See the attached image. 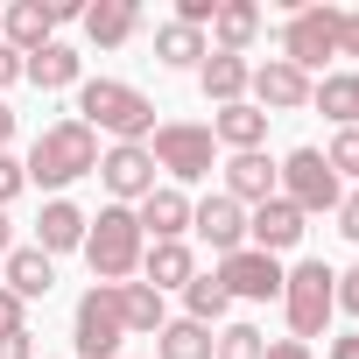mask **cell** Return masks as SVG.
<instances>
[{"label": "cell", "instance_id": "6da1fadb", "mask_svg": "<svg viewBox=\"0 0 359 359\" xmlns=\"http://www.w3.org/2000/svg\"><path fill=\"white\" fill-rule=\"evenodd\" d=\"M22 169H29V184H43V191H64V184H78V176H92V169H99V134H92L85 120L43 127Z\"/></svg>", "mask_w": 359, "mask_h": 359}, {"label": "cell", "instance_id": "7a4b0ae2", "mask_svg": "<svg viewBox=\"0 0 359 359\" xmlns=\"http://www.w3.org/2000/svg\"><path fill=\"white\" fill-rule=\"evenodd\" d=\"M141 240H148V233H141V219H134L127 205H106V212L85 226V261H92V275L120 289V282L141 268Z\"/></svg>", "mask_w": 359, "mask_h": 359}, {"label": "cell", "instance_id": "3957f363", "mask_svg": "<svg viewBox=\"0 0 359 359\" xmlns=\"http://www.w3.org/2000/svg\"><path fill=\"white\" fill-rule=\"evenodd\" d=\"M78 113H85V127L99 134H120V141H141V134H155V106L134 92V85H120V78H92L85 92H78Z\"/></svg>", "mask_w": 359, "mask_h": 359}, {"label": "cell", "instance_id": "277c9868", "mask_svg": "<svg viewBox=\"0 0 359 359\" xmlns=\"http://www.w3.org/2000/svg\"><path fill=\"white\" fill-rule=\"evenodd\" d=\"M120 338H127V317H120V289L113 282H92L78 296V317H71V345L78 359H120Z\"/></svg>", "mask_w": 359, "mask_h": 359}, {"label": "cell", "instance_id": "5b68a950", "mask_svg": "<svg viewBox=\"0 0 359 359\" xmlns=\"http://www.w3.org/2000/svg\"><path fill=\"white\" fill-rule=\"evenodd\" d=\"M282 303H289V331L296 338H317L331 324V310H338V275L324 261H303V268L282 275Z\"/></svg>", "mask_w": 359, "mask_h": 359}, {"label": "cell", "instance_id": "8992f818", "mask_svg": "<svg viewBox=\"0 0 359 359\" xmlns=\"http://www.w3.org/2000/svg\"><path fill=\"white\" fill-rule=\"evenodd\" d=\"M148 155H155V169H169V176H176V184H205L219 141H212V127L162 120V127H155V141H148Z\"/></svg>", "mask_w": 359, "mask_h": 359}, {"label": "cell", "instance_id": "52a82bcc", "mask_svg": "<svg viewBox=\"0 0 359 359\" xmlns=\"http://www.w3.org/2000/svg\"><path fill=\"white\" fill-rule=\"evenodd\" d=\"M338 22H345V8H296L289 36H282V64H296L303 78L324 71V57H338Z\"/></svg>", "mask_w": 359, "mask_h": 359}, {"label": "cell", "instance_id": "ba28073f", "mask_svg": "<svg viewBox=\"0 0 359 359\" xmlns=\"http://www.w3.org/2000/svg\"><path fill=\"white\" fill-rule=\"evenodd\" d=\"M275 176H282V198H289L303 219H310V212H338V205H345L338 176H331V162H324L317 148H296V155H289Z\"/></svg>", "mask_w": 359, "mask_h": 359}, {"label": "cell", "instance_id": "9c48e42d", "mask_svg": "<svg viewBox=\"0 0 359 359\" xmlns=\"http://www.w3.org/2000/svg\"><path fill=\"white\" fill-rule=\"evenodd\" d=\"M219 289L226 296H247V303H268V296H282V261L261 254V247H240V254L219 261Z\"/></svg>", "mask_w": 359, "mask_h": 359}, {"label": "cell", "instance_id": "30bf717a", "mask_svg": "<svg viewBox=\"0 0 359 359\" xmlns=\"http://www.w3.org/2000/svg\"><path fill=\"white\" fill-rule=\"evenodd\" d=\"M99 176H106L113 198H148V191H155V155H148L141 141H120V148L99 162Z\"/></svg>", "mask_w": 359, "mask_h": 359}, {"label": "cell", "instance_id": "8fae6325", "mask_svg": "<svg viewBox=\"0 0 359 359\" xmlns=\"http://www.w3.org/2000/svg\"><path fill=\"white\" fill-rule=\"evenodd\" d=\"M247 85H254L261 113H296V106H310V78H303L296 64H282V57H275V64H261Z\"/></svg>", "mask_w": 359, "mask_h": 359}, {"label": "cell", "instance_id": "7c38bea8", "mask_svg": "<svg viewBox=\"0 0 359 359\" xmlns=\"http://www.w3.org/2000/svg\"><path fill=\"white\" fill-rule=\"evenodd\" d=\"M247 233H254V247H261V254H282V247H296V240H303V212H296V205L275 191L268 205H254Z\"/></svg>", "mask_w": 359, "mask_h": 359}, {"label": "cell", "instance_id": "4fadbf2b", "mask_svg": "<svg viewBox=\"0 0 359 359\" xmlns=\"http://www.w3.org/2000/svg\"><path fill=\"white\" fill-rule=\"evenodd\" d=\"M191 226L219 247V254H240V240H247V212L219 191V198H205V205H191Z\"/></svg>", "mask_w": 359, "mask_h": 359}, {"label": "cell", "instance_id": "5bb4252c", "mask_svg": "<svg viewBox=\"0 0 359 359\" xmlns=\"http://www.w3.org/2000/svg\"><path fill=\"white\" fill-rule=\"evenodd\" d=\"M275 184H282V176H275V162H268L261 148L226 162V198H233V205H268V198H275Z\"/></svg>", "mask_w": 359, "mask_h": 359}, {"label": "cell", "instance_id": "9a60e30c", "mask_svg": "<svg viewBox=\"0 0 359 359\" xmlns=\"http://www.w3.org/2000/svg\"><path fill=\"white\" fill-rule=\"evenodd\" d=\"M141 233H155V240H184V226H191V198L184 191H169V184H155L148 198H141Z\"/></svg>", "mask_w": 359, "mask_h": 359}, {"label": "cell", "instance_id": "2e32d148", "mask_svg": "<svg viewBox=\"0 0 359 359\" xmlns=\"http://www.w3.org/2000/svg\"><path fill=\"white\" fill-rule=\"evenodd\" d=\"M212 141H226L233 155H254V148L268 141V113H261V106H247V99H240V106H219Z\"/></svg>", "mask_w": 359, "mask_h": 359}, {"label": "cell", "instance_id": "e0dca14e", "mask_svg": "<svg viewBox=\"0 0 359 359\" xmlns=\"http://www.w3.org/2000/svg\"><path fill=\"white\" fill-rule=\"evenodd\" d=\"M85 212L71 205V198H50L43 205V219H36V240H43V254H71V247H85Z\"/></svg>", "mask_w": 359, "mask_h": 359}, {"label": "cell", "instance_id": "ac0fdd59", "mask_svg": "<svg viewBox=\"0 0 359 359\" xmlns=\"http://www.w3.org/2000/svg\"><path fill=\"white\" fill-rule=\"evenodd\" d=\"M8 289H15L22 303L50 296V289H57V261H50L43 247H8Z\"/></svg>", "mask_w": 359, "mask_h": 359}, {"label": "cell", "instance_id": "d6986e66", "mask_svg": "<svg viewBox=\"0 0 359 359\" xmlns=\"http://www.w3.org/2000/svg\"><path fill=\"white\" fill-rule=\"evenodd\" d=\"M50 29H57L50 0H15V8H8V50H15V57H36V50L50 43Z\"/></svg>", "mask_w": 359, "mask_h": 359}, {"label": "cell", "instance_id": "ffe728a7", "mask_svg": "<svg viewBox=\"0 0 359 359\" xmlns=\"http://www.w3.org/2000/svg\"><path fill=\"white\" fill-rule=\"evenodd\" d=\"M141 268H148V289H191V275H198V261H191L184 240H155L141 254Z\"/></svg>", "mask_w": 359, "mask_h": 359}, {"label": "cell", "instance_id": "44dd1931", "mask_svg": "<svg viewBox=\"0 0 359 359\" xmlns=\"http://www.w3.org/2000/svg\"><path fill=\"white\" fill-rule=\"evenodd\" d=\"M212 36H219V57H240V50L261 36V8H254V0H219Z\"/></svg>", "mask_w": 359, "mask_h": 359}, {"label": "cell", "instance_id": "7402d4cb", "mask_svg": "<svg viewBox=\"0 0 359 359\" xmlns=\"http://www.w3.org/2000/svg\"><path fill=\"white\" fill-rule=\"evenodd\" d=\"M78 64H85V57H78L71 43H43L36 57H22V78H36L43 92H64V85H78Z\"/></svg>", "mask_w": 359, "mask_h": 359}, {"label": "cell", "instance_id": "603a6c76", "mask_svg": "<svg viewBox=\"0 0 359 359\" xmlns=\"http://www.w3.org/2000/svg\"><path fill=\"white\" fill-rule=\"evenodd\" d=\"M134 0H99V8H85V36L99 43V50H120L127 36H134Z\"/></svg>", "mask_w": 359, "mask_h": 359}, {"label": "cell", "instance_id": "cb8c5ba5", "mask_svg": "<svg viewBox=\"0 0 359 359\" xmlns=\"http://www.w3.org/2000/svg\"><path fill=\"white\" fill-rule=\"evenodd\" d=\"M155 359H212V331L191 324V317H176L155 331Z\"/></svg>", "mask_w": 359, "mask_h": 359}, {"label": "cell", "instance_id": "d4e9b609", "mask_svg": "<svg viewBox=\"0 0 359 359\" xmlns=\"http://www.w3.org/2000/svg\"><path fill=\"white\" fill-rule=\"evenodd\" d=\"M247 57H205V99H219V106H240V92H247Z\"/></svg>", "mask_w": 359, "mask_h": 359}, {"label": "cell", "instance_id": "484cf974", "mask_svg": "<svg viewBox=\"0 0 359 359\" xmlns=\"http://www.w3.org/2000/svg\"><path fill=\"white\" fill-rule=\"evenodd\" d=\"M120 317H127V331H162V324H169L162 289H148V282H120Z\"/></svg>", "mask_w": 359, "mask_h": 359}, {"label": "cell", "instance_id": "4316f807", "mask_svg": "<svg viewBox=\"0 0 359 359\" xmlns=\"http://www.w3.org/2000/svg\"><path fill=\"white\" fill-rule=\"evenodd\" d=\"M155 57L184 71V64H205L212 50H205V29H184V22H162V29H155Z\"/></svg>", "mask_w": 359, "mask_h": 359}, {"label": "cell", "instance_id": "83f0119b", "mask_svg": "<svg viewBox=\"0 0 359 359\" xmlns=\"http://www.w3.org/2000/svg\"><path fill=\"white\" fill-rule=\"evenodd\" d=\"M310 106H317L324 120H338V127H359V85H352V78H324V85H310Z\"/></svg>", "mask_w": 359, "mask_h": 359}, {"label": "cell", "instance_id": "f1b7e54d", "mask_svg": "<svg viewBox=\"0 0 359 359\" xmlns=\"http://www.w3.org/2000/svg\"><path fill=\"white\" fill-rule=\"evenodd\" d=\"M184 303H191V324H205V331H212V324H219V317L233 310V296L219 289V275H191V289H184Z\"/></svg>", "mask_w": 359, "mask_h": 359}, {"label": "cell", "instance_id": "f546056e", "mask_svg": "<svg viewBox=\"0 0 359 359\" xmlns=\"http://www.w3.org/2000/svg\"><path fill=\"white\" fill-rule=\"evenodd\" d=\"M212 359H268V338H261L254 324H226V331L212 338Z\"/></svg>", "mask_w": 359, "mask_h": 359}, {"label": "cell", "instance_id": "4dcf8cb0", "mask_svg": "<svg viewBox=\"0 0 359 359\" xmlns=\"http://www.w3.org/2000/svg\"><path fill=\"white\" fill-rule=\"evenodd\" d=\"M324 162H331V176H359V127H345V134L331 141V155H324Z\"/></svg>", "mask_w": 359, "mask_h": 359}, {"label": "cell", "instance_id": "1f68e13d", "mask_svg": "<svg viewBox=\"0 0 359 359\" xmlns=\"http://www.w3.org/2000/svg\"><path fill=\"white\" fill-rule=\"evenodd\" d=\"M22 184H29V169H22L15 155H0V212H8V205L22 198Z\"/></svg>", "mask_w": 359, "mask_h": 359}, {"label": "cell", "instance_id": "d6a6232c", "mask_svg": "<svg viewBox=\"0 0 359 359\" xmlns=\"http://www.w3.org/2000/svg\"><path fill=\"white\" fill-rule=\"evenodd\" d=\"M8 331H22V296L0 289V338H8Z\"/></svg>", "mask_w": 359, "mask_h": 359}, {"label": "cell", "instance_id": "836d02e7", "mask_svg": "<svg viewBox=\"0 0 359 359\" xmlns=\"http://www.w3.org/2000/svg\"><path fill=\"white\" fill-rule=\"evenodd\" d=\"M0 359H36V345H29V331H8V338H0Z\"/></svg>", "mask_w": 359, "mask_h": 359}, {"label": "cell", "instance_id": "e575fe53", "mask_svg": "<svg viewBox=\"0 0 359 359\" xmlns=\"http://www.w3.org/2000/svg\"><path fill=\"white\" fill-rule=\"evenodd\" d=\"M338 233H345V240H359V191L338 205Z\"/></svg>", "mask_w": 359, "mask_h": 359}, {"label": "cell", "instance_id": "d590c367", "mask_svg": "<svg viewBox=\"0 0 359 359\" xmlns=\"http://www.w3.org/2000/svg\"><path fill=\"white\" fill-rule=\"evenodd\" d=\"M338 57H359V15L338 22Z\"/></svg>", "mask_w": 359, "mask_h": 359}, {"label": "cell", "instance_id": "8d00e7d4", "mask_svg": "<svg viewBox=\"0 0 359 359\" xmlns=\"http://www.w3.org/2000/svg\"><path fill=\"white\" fill-rule=\"evenodd\" d=\"M338 303L359 317V268H352V275H338Z\"/></svg>", "mask_w": 359, "mask_h": 359}, {"label": "cell", "instance_id": "74e56055", "mask_svg": "<svg viewBox=\"0 0 359 359\" xmlns=\"http://www.w3.org/2000/svg\"><path fill=\"white\" fill-rule=\"evenodd\" d=\"M268 359H310V345H303V338H275V345H268Z\"/></svg>", "mask_w": 359, "mask_h": 359}, {"label": "cell", "instance_id": "f35d334b", "mask_svg": "<svg viewBox=\"0 0 359 359\" xmlns=\"http://www.w3.org/2000/svg\"><path fill=\"white\" fill-rule=\"evenodd\" d=\"M15 78H22V57H15L8 43H0V85H15Z\"/></svg>", "mask_w": 359, "mask_h": 359}, {"label": "cell", "instance_id": "ab89813d", "mask_svg": "<svg viewBox=\"0 0 359 359\" xmlns=\"http://www.w3.org/2000/svg\"><path fill=\"white\" fill-rule=\"evenodd\" d=\"M331 359H359V331H345V338H331Z\"/></svg>", "mask_w": 359, "mask_h": 359}, {"label": "cell", "instance_id": "60d3db41", "mask_svg": "<svg viewBox=\"0 0 359 359\" xmlns=\"http://www.w3.org/2000/svg\"><path fill=\"white\" fill-rule=\"evenodd\" d=\"M8 141H15V106H0V155H8Z\"/></svg>", "mask_w": 359, "mask_h": 359}, {"label": "cell", "instance_id": "b9f144b4", "mask_svg": "<svg viewBox=\"0 0 359 359\" xmlns=\"http://www.w3.org/2000/svg\"><path fill=\"white\" fill-rule=\"evenodd\" d=\"M0 254H8V212H0Z\"/></svg>", "mask_w": 359, "mask_h": 359}, {"label": "cell", "instance_id": "7bdbcfd3", "mask_svg": "<svg viewBox=\"0 0 359 359\" xmlns=\"http://www.w3.org/2000/svg\"><path fill=\"white\" fill-rule=\"evenodd\" d=\"M352 85H359V71H352Z\"/></svg>", "mask_w": 359, "mask_h": 359}]
</instances>
